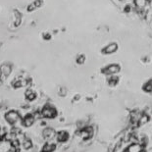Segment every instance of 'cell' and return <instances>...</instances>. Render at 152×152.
<instances>
[{
  "label": "cell",
  "instance_id": "cell-17",
  "mask_svg": "<svg viewBox=\"0 0 152 152\" xmlns=\"http://www.w3.org/2000/svg\"><path fill=\"white\" fill-rule=\"evenodd\" d=\"M77 62H78L79 64H82L84 62V56H79V57L78 58V59H77Z\"/></svg>",
  "mask_w": 152,
  "mask_h": 152
},
{
  "label": "cell",
  "instance_id": "cell-14",
  "mask_svg": "<svg viewBox=\"0 0 152 152\" xmlns=\"http://www.w3.org/2000/svg\"><path fill=\"white\" fill-rule=\"evenodd\" d=\"M66 94H67V89L66 87H60L59 89L60 96H66Z\"/></svg>",
  "mask_w": 152,
  "mask_h": 152
},
{
  "label": "cell",
  "instance_id": "cell-11",
  "mask_svg": "<svg viewBox=\"0 0 152 152\" xmlns=\"http://www.w3.org/2000/svg\"><path fill=\"white\" fill-rule=\"evenodd\" d=\"M141 149H142L141 145L137 144V143H134V144H132L129 148L127 149L126 152H141Z\"/></svg>",
  "mask_w": 152,
  "mask_h": 152
},
{
  "label": "cell",
  "instance_id": "cell-13",
  "mask_svg": "<svg viewBox=\"0 0 152 152\" xmlns=\"http://www.w3.org/2000/svg\"><path fill=\"white\" fill-rule=\"evenodd\" d=\"M118 82V78L117 77H112L111 79H109V84L111 85H115Z\"/></svg>",
  "mask_w": 152,
  "mask_h": 152
},
{
  "label": "cell",
  "instance_id": "cell-15",
  "mask_svg": "<svg viewBox=\"0 0 152 152\" xmlns=\"http://www.w3.org/2000/svg\"><path fill=\"white\" fill-rule=\"evenodd\" d=\"M146 3V0H135V4L138 7H143Z\"/></svg>",
  "mask_w": 152,
  "mask_h": 152
},
{
  "label": "cell",
  "instance_id": "cell-12",
  "mask_svg": "<svg viewBox=\"0 0 152 152\" xmlns=\"http://www.w3.org/2000/svg\"><path fill=\"white\" fill-rule=\"evenodd\" d=\"M116 50H117V44L116 43H112V44H109L108 46L103 50V52L106 53V54H110V53L115 52Z\"/></svg>",
  "mask_w": 152,
  "mask_h": 152
},
{
  "label": "cell",
  "instance_id": "cell-8",
  "mask_svg": "<svg viewBox=\"0 0 152 152\" xmlns=\"http://www.w3.org/2000/svg\"><path fill=\"white\" fill-rule=\"evenodd\" d=\"M119 71H120V67H119L118 65H110V66H108V67L106 68L103 72L105 74L113 75V74L118 73Z\"/></svg>",
  "mask_w": 152,
  "mask_h": 152
},
{
  "label": "cell",
  "instance_id": "cell-2",
  "mask_svg": "<svg viewBox=\"0 0 152 152\" xmlns=\"http://www.w3.org/2000/svg\"><path fill=\"white\" fill-rule=\"evenodd\" d=\"M5 120L8 124L10 125H16V123H18L19 121H21V116L20 113L18 111L15 110H11V111H8L6 114H5Z\"/></svg>",
  "mask_w": 152,
  "mask_h": 152
},
{
  "label": "cell",
  "instance_id": "cell-5",
  "mask_svg": "<svg viewBox=\"0 0 152 152\" xmlns=\"http://www.w3.org/2000/svg\"><path fill=\"white\" fill-rule=\"evenodd\" d=\"M56 139H57L58 142H66L68 139H69V134L68 132H66V130H60V132H56Z\"/></svg>",
  "mask_w": 152,
  "mask_h": 152
},
{
  "label": "cell",
  "instance_id": "cell-1",
  "mask_svg": "<svg viewBox=\"0 0 152 152\" xmlns=\"http://www.w3.org/2000/svg\"><path fill=\"white\" fill-rule=\"evenodd\" d=\"M40 112L42 117L45 119H53L57 116V110L50 104H45Z\"/></svg>",
  "mask_w": 152,
  "mask_h": 152
},
{
  "label": "cell",
  "instance_id": "cell-18",
  "mask_svg": "<svg viewBox=\"0 0 152 152\" xmlns=\"http://www.w3.org/2000/svg\"><path fill=\"white\" fill-rule=\"evenodd\" d=\"M144 90L147 92H150L152 91V84H147L146 86H144Z\"/></svg>",
  "mask_w": 152,
  "mask_h": 152
},
{
  "label": "cell",
  "instance_id": "cell-10",
  "mask_svg": "<svg viewBox=\"0 0 152 152\" xmlns=\"http://www.w3.org/2000/svg\"><path fill=\"white\" fill-rule=\"evenodd\" d=\"M22 145L24 149H26V150H31V149L33 147V143L30 138H25L22 142Z\"/></svg>",
  "mask_w": 152,
  "mask_h": 152
},
{
  "label": "cell",
  "instance_id": "cell-9",
  "mask_svg": "<svg viewBox=\"0 0 152 152\" xmlns=\"http://www.w3.org/2000/svg\"><path fill=\"white\" fill-rule=\"evenodd\" d=\"M25 96H26V100H29V101H33V100L36 98V93L34 92L33 89H29L26 90Z\"/></svg>",
  "mask_w": 152,
  "mask_h": 152
},
{
  "label": "cell",
  "instance_id": "cell-6",
  "mask_svg": "<svg viewBox=\"0 0 152 152\" xmlns=\"http://www.w3.org/2000/svg\"><path fill=\"white\" fill-rule=\"evenodd\" d=\"M11 72H12V67L9 64H3L1 66V68H0V75L5 77V78H7L11 74Z\"/></svg>",
  "mask_w": 152,
  "mask_h": 152
},
{
  "label": "cell",
  "instance_id": "cell-16",
  "mask_svg": "<svg viewBox=\"0 0 152 152\" xmlns=\"http://www.w3.org/2000/svg\"><path fill=\"white\" fill-rule=\"evenodd\" d=\"M148 120H149L148 116L144 115V116H141V118H140V120H139V122H140V124H146V123L148 122Z\"/></svg>",
  "mask_w": 152,
  "mask_h": 152
},
{
  "label": "cell",
  "instance_id": "cell-3",
  "mask_svg": "<svg viewBox=\"0 0 152 152\" xmlns=\"http://www.w3.org/2000/svg\"><path fill=\"white\" fill-rule=\"evenodd\" d=\"M42 137H43V139L45 140H51L52 138H54L56 137V132L54 129H52V128L50 127H47L45 128V129L42 130Z\"/></svg>",
  "mask_w": 152,
  "mask_h": 152
},
{
  "label": "cell",
  "instance_id": "cell-7",
  "mask_svg": "<svg viewBox=\"0 0 152 152\" xmlns=\"http://www.w3.org/2000/svg\"><path fill=\"white\" fill-rule=\"evenodd\" d=\"M56 149V145L54 143L51 142H46L45 144H43V146L41 147L40 152H53Z\"/></svg>",
  "mask_w": 152,
  "mask_h": 152
},
{
  "label": "cell",
  "instance_id": "cell-4",
  "mask_svg": "<svg viewBox=\"0 0 152 152\" xmlns=\"http://www.w3.org/2000/svg\"><path fill=\"white\" fill-rule=\"evenodd\" d=\"M34 121H36V120H34L33 115L31 113H29V114H26V115L24 116V118L22 120V123H23V125L25 127L29 128V127L33 126Z\"/></svg>",
  "mask_w": 152,
  "mask_h": 152
},
{
  "label": "cell",
  "instance_id": "cell-19",
  "mask_svg": "<svg viewBox=\"0 0 152 152\" xmlns=\"http://www.w3.org/2000/svg\"><path fill=\"white\" fill-rule=\"evenodd\" d=\"M0 129H1V128H0Z\"/></svg>",
  "mask_w": 152,
  "mask_h": 152
}]
</instances>
